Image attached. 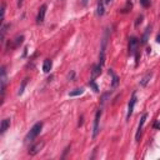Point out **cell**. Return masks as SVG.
I'll list each match as a JSON object with an SVG mask.
<instances>
[{
  "label": "cell",
  "instance_id": "obj_1",
  "mask_svg": "<svg viewBox=\"0 0 160 160\" xmlns=\"http://www.w3.org/2000/svg\"><path fill=\"white\" fill-rule=\"evenodd\" d=\"M41 129H43V123H41V121H40V123H36V124L30 129V131L28 133V134H26V136H25V141H26V143L34 141V140H35V138L40 134Z\"/></svg>",
  "mask_w": 160,
  "mask_h": 160
},
{
  "label": "cell",
  "instance_id": "obj_2",
  "mask_svg": "<svg viewBox=\"0 0 160 160\" xmlns=\"http://www.w3.org/2000/svg\"><path fill=\"white\" fill-rule=\"evenodd\" d=\"M108 38H109V31H106L103 40H101V48H100V55H99V64L101 66L105 64V51H106V44H108Z\"/></svg>",
  "mask_w": 160,
  "mask_h": 160
},
{
  "label": "cell",
  "instance_id": "obj_3",
  "mask_svg": "<svg viewBox=\"0 0 160 160\" xmlns=\"http://www.w3.org/2000/svg\"><path fill=\"white\" fill-rule=\"evenodd\" d=\"M100 118H101V109H99L95 114V118H94V126H93V138L98 136L99 134V123H100Z\"/></svg>",
  "mask_w": 160,
  "mask_h": 160
},
{
  "label": "cell",
  "instance_id": "obj_4",
  "mask_svg": "<svg viewBox=\"0 0 160 160\" xmlns=\"http://www.w3.org/2000/svg\"><path fill=\"white\" fill-rule=\"evenodd\" d=\"M138 46H139V40L135 36H131L129 39V54L135 55L138 53Z\"/></svg>",
  "mask_w": 160,
  "mask_h": 160
},
{
  "label": "cell",
  "instance_id": "obj_5",
  "mask_svg": "<svg viewBox=\"0 0 160 160\" xmlns=\"http://www.w3.org/2000/svg\"><path fill=\"white\" fill-rule=\"evenodd\" d=\"M135 104H136V93L134 92V93H133V95H131L130 101H129V105H128V114H126V119H128V120L130 119V116H131V114H133V111H134V106H135Z\"/></svg>",
  "mask_w": 160,
  "mask_h": 160
},
{
  "label": "cell",
  "instance_id": "obj_6",
  "mask_svg": "<svg viewBox=\"0 0 160 160\" xmlns=\"http://www.w3.org/2000/svg\"><path fill=\"white\" fill-rule=\"evenodd\" d=\"M148 118V114H143L141 116V119H140V123H139V125H138V131H136V135H135V140L136 141H139L140 140V136H141V133H143V128H144V124H145V120Z\"/></svg>",
  "mask_w": 160,
  "mask_h": 160
},
{
  "label": "cell",
  "instance_id": "obj_7",
  "mask_svg": "<svg viewBox=\"0 0 160 160\" xmlns=\"http://www.w3.org/2000/svg\"><path fill=\"white\" fill-rule=\"evenodd\" d=\"M0 81H1V100H3L5 95V86H6V70H5V66H1V78H0Z\"/></svg>",
  "mask_w": 160,
  "mask_h": 160
},
{
  "label": "cell",
  "instance_id": "obj_8",
  "mask_svg": "<svg viewBox=\"0 0 160 160\" xmlns=\"http://www.w3.org/2000/svg\"><path fill=\"white\" fill-rule=\"evenodd\" d=\"M46 9H48L46 4H44V5H41V6H40L39 13H38V17H36V23H38V24H41L43 21H44L45 14H46Z\"/></svg>",
  "mask_w": 160,
  "mask_h": 160
},
{
  "label": "cell",
  "instance_id": "obj_9",
  "mask_svg": "<svg viewBox=\"0 0 160 160\" xmlns=\"http://www.w3.org/2000/svg\"><path fill=\"white\" fill-rule=\"evenodd\" d=\"M43 146H44V143H38V144H35V145H33L29 149V155H31V156L36 155V154L43 149Z\"/></svg>",
  "mask_w": 160,
  "mask_h": 160
},
{
  "label": "cell",
  "instance_id": "obj_10",
  "mask_svg": "<svg viewBox=\"0 0 160 160\" xmlns=\"http://www.w3.org/2000/svg\"><path fill=\"white\" fill-rule=\"evenodd\" d=\"M109 75H111V88H116L119 85V78L118 75L111 70V69H109Z\"/></svg>",
  "mask_w": 160,
  "mask_h": 160
},
{
  "label": "cell",
  "instance_id": "obj_11",
  "mask_svg": "<svg viewBox=\"0 0 160 160\" xmlns=\"http://www.w3.org/2000/svg\"><path fill=\"white\" fill-rule=\"evenodd\" d=\"M101 73V65L100 64H98V65H94L93 66V70H92V79L95 80Z\"/></svg>",
  "mask_w": 160,
  "mask_h": 160
},
{
  "label": "cell",
  "instance_id": "obj_12",
  "mask_svg": "<svg viewBox=\"0 0 160 160\" xmlns=\"http://www.w3.org/2000/svg\"><path fill=\"white\" fill-rule=\"evenodd\" d=\"M10 126V119L9 118H6V119H4L3 121H1V125H0V134H4L5 131L8 130V128Z\"/></svg>",
  "mask_w": 160,
  "mask_h": 160
},
{
  "label": "cell",
  "instance_id": "obj_13",
  "mask_svg": "<svg viewBox=\"0 0 160 160\" xmlns=\"http://www.w3.org/2000/svg\"><path fill=\"white\" fill-rule=\"evenodd\" d=\"M151 76H153V73H151V71H150V73H146L145 75L143 76V79L140 80V85H141V86H146V85H148V83L150 81Z\"/></svg>",
  "mask_w": 160,
  "mask_h": 160
},
{
  "label": "cell",
  "instance_id": "obj_14",
  "mask_svg": "<svg viewBox=\"0 0 160 160\" xmlns=\"http://www.w3.org/2000/svg\"><path fill=\"white\" fill-rule=\"evenodd\" d=\"M51 66H53V63H51L50 59L44 60V64H43V71H44V73H49L51 70Z\"/></svg>",
  "mask_w": 160,
  "mask_h": 160
},
{
  "label": "cell",
  "instance_id": "obj_15",
  "mask_svg": "<svg viewBox=\"0 0 160 160\" xmlns=\"http://www.w3.org/2000/svg\"><path fill=\"white\" fill-rule=\"evenodd\" d=\"M104 0H99L98 1V15H104Z\"/></svg>",
  "mask_w": 160,
  "mask_h": 160
},
{
  "label": "cell",
  "instance_id": "obj_16",
  "mask_svg": "<svg viewBox=\"0 0 160 160\" xmlns=\"http://www.w3.org/2000/svg\"><path fill=\"white\" fill-rule=\"evenodd\" d=\"M28 78H25L24 80H23V83H21V85H20V88H19V92H18V95H21L24 93V89H25V86H26V84H28Z\"/></svg>",
  "mask_w": 160,
  "mask_h": 160
},
{
  "label": "cell",
  "instance_id": "obj_17",
  "mask_svg": "<svg viewBox=\"0 0 160 160\" xmlns=\"http://www.w3.org/2000/svg\"><path fill=\"white\" fill-rule=\"evenodd\" d=\"M83 93H84V89H75V90L69 93V97H79V95H81Z\"/></svg>",
  "mask_w": 160,
  "mask_h": 160
},
{
  "label": "cell",
  "instance_id": "obj_18",
  "mask_svg": "<svg viewBox=\"0 0 160 160\" xmlns=\"http://www.w3.org/2000/svg\"><path fill=\"white\" fill-rule=\"evenodd\" d=\"M8 28H10V25H5V24H3L1 25V38H0V40L1 41H4V38H5V34H6V30H8Z\"/></svg>",
  "mask_w": 160,
  "mask_h": 160
},
{
  "label": "cell",
  "instance_id": "obj_19",
  "mask_svg": "<svg viewBox=\"0 0 160 160\" xmlns=\"http://www.w3.org/2000/svg\"><path fill=\"white\" fill-rule=\"evenodd\" d=\"M149 31H150V26H149V28H146V31H145V34H144L143 39H141V44H144V45H145L146 43H148V36H149Z\"/></svg>",
  "mask_w": 160,
  "mask_h": 160
},
{
  "label": "cell",
  "instance_id": "obj_20",
  "mask_svg": "<svg viewBox=\"0 0 160 160\" xmlns=\"http://www.w3.org/2000/svg\"><path fill=\"white\" fill-rule=\"evenodd\" d=\"M23 40H24V36L21 35V36H18L17 39H15V44H14V48H17V46H19L21 43H23Z\"/></svg>",
  "mask_w": 160,
  "mask_h": 160
},
{
  "label": "cell",
  "instance_id": "obj_21",
  "mask_svg": "<svg viewBox=\"0 0 160 160\" xmlns=\"http://www.w3.org/2000/svg\"><path fill=\"white\" fill-rule=\"evenodd\" d=\"M89 85H90V86H92L93 89H94V92H99V88H98V85L97 84H95V81H94V80L92 79V80H90V83H89Z\"/></svg>",
  "mask_w": 160,
  "mask_h": 160
},
{
  "label": "cell",
  "instance_id": "obj_22",
  "mask_svg": "<svg viewBox=\"0 0 160 160\" xmlns=\"http://www.w3.org/2000/svg\"><path fill=\"white\" fill-rule=\"evenodd\" d=\"M140 4L144 8H148V6H150V0H140Z\"/></svg>",
  "mask_w": 160,
  "mask_h": 160
},
{
  "label": "cell",
  "instance_id": "obj_23",
  "mask_svg": "<svg viewBox=\"0 0 160 160\" xmlns=\"http://www.w3.org/2000/svg\"><path fill=\"white\" fill-rule=\"evenodd\" d=\"M5 6L6 5H5V3H3L1 4V23L4 21V18H5Z\"/></svg>",
  "mask_w": 160,
  "mask_h": 160
},
{
  "label": "cell",
  "instance_id": "obj_24",
  "mask_svg": "<svg viewBox=\"0 0 160 160\" xmlns=\"http://www.w3.org/2000/svg\"><path fill=\"white\" fill-rule=\"evenodd\" d=\"M141 20H143V15H140V17H139V18H138V19H136V23H135V26H138V25H139V23H141Z\"/></svg>",
  "mask_w": 160,
  "mask_h": 160
},
{
  "label": "cell",
  "instance_id": "obj_25",
  "mask_svg": "<svg viewBox=\"0 0 160 160\" xmlns=\"http://www.w3.org/2000/svg\"><path fill=\"white\" fill-rule=\"evenodd\" d=\"M23 1H24V0H18V6H19V8L23 6Z\"/></svg>",
  "mask_w": 160,
  "mask_h": 160
},
{
  "label": "cell",
  "instance_id": "obj_26",
  "mask_svg": "<svg viewBox=\"0 0 160 160\" xmlns=\"http://www.w3.org/2000/svg\"><path fill=\"white\" fill-rule=\"evenodd\" d=\"M110 1H111V0H104V3H105V4H110Z\"/></svg>",
  "mask_w": 160,
  "mask_h": 160
},
{
  "label": "cell",
  "instance_id": "obj_27",
  "mask_svg": "<svg viewBox=\"0 0 160 160\" xmlns=\"http://www.w3.org/2000/svg\"><path fill=\"white\" fill-rule=\"evenodd\" d=\"M156 41H158V43H160V35H158V36H156Z\"/></svg>",
  "mask_w": 160,
  "mask_h": 160
},
{
  "label": "cell",
  "instance_id": "obj_28",
  "mask_svg": "<svg viewBox=\"0 0 160 160\" xmlns=\"http://www.w3.org/2000/svg\"><path fill=\"white\" fill-rule=\"evenodd\" d=\"M88 1H89V0H84L83 4H84V5H86V4H88Z\"/></svg>",
  "mask_w": 160,
  "mask_h": 160
}]
</instances>
